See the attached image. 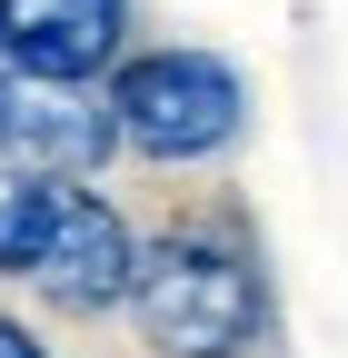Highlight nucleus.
<instances>
[{
    "mask_svg": "<svg viewBox=\"0 0 348 358\" xmlns=\"http://www.w3.org/2000/svg\"><path fill=\"white\" fill-rule=\"evenodd\" d=\"M110 140H129L140 159H209V150H229L239 140V120H249V90L229 60H209V50H150V60H129L110 80Z\"/></svg>",
    "mask_w": 348,
    "mask_h": 358,
    "instance_id": "7ed1b4c3",
    "label": "nucleus"
},
{
    "mask_svg": "<svg viewBox=\"0 0 348 358\" xmlns=\"http://www.w3.org/2000/svg\"><path fill=\"white\" fill-rule=\"evenodd\" d=\"M129 319L159 358H239L259 338V268L229 239H159L129 249Z\"/></svg>",
    "mask_w": 348,
    "mask_h": 358,
    "instance_id": "f03ea898",
    "label": "nucleus"
},
{
    "mask_svg": "<svg viewBox=\"0 0 348 358\" xmlns=\"http://www.w3.org/2000/svg\"><path fill=\"white\" fill-rule=\"evenodd\" d=\"M0 268L60 308H119L129 289V229L80 179H10L0 189Z\"/></svg>",
    "mask_w": 348,
    "mask_h": 358,
    "instance_id": "f257e3e1",
    "label": "nucleus"
},
{
    "mask_svg": "<svg viewBox=\"0 0 348 358\" xmlns=\"http://www.w3.org/2000/svg\"><path fill=\"white\" fill-rule=\"evenodd\" d=\"M119 30H129L119 0H0V60H10V70L90 80L119 50Z\"/></svg>",
    "mask_w": 348,
    "mask_h": 358,
    "instance_id": "39448f33",
    "label": "nucleus"
},
{
    "mask_svg": "<svg viewBox=\"0 0 348 358\" xmlns=\"http://www.w3.org/2000/svg\"><path fill=\"white\" fill-rule=\"evenodd\" d=\"M0 358H50V348H40V338H30L20 319H0Z\"/></svg>",
    "mask_w": 348,
    "mask_h": 358,
    "instance_id": "423d86ee",
    "label": "nucleus"
},
{
    "mask_svg": "<svg viewBox=\"0 0 348 358\" xmlns=\"http://www.w3.org/2000/svg\"><path fill=\"white\" fill-rule=\"evenodd\" d=\"M110 159V110L80 80L0 70V169L10 179H90Z\"/></svg>",
    "mask_w": 348,
    "mask_h": 358,
    "instance_id": "20e7f679",
    "label": "nucleus"
}]
</instances>
